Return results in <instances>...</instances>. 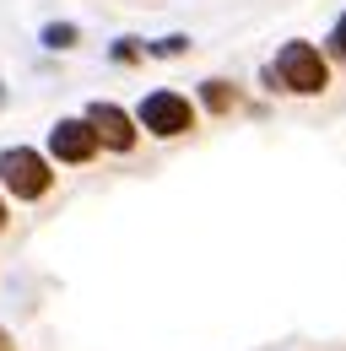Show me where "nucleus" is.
Segmentation results:
<instances>
[{"instance_id":"f257e3e1","label":"nucleus","mask_w":346,"mask_h":351,"mask_svg":"<svg viewBox=\"0 0 346 351\" xmlns=\"http://www.w3.org/2000/svg\"><path fill=\"white\" fill-rule=\"evenodd\" d=\"M265 87L276 92H292V97H319V92L330 87V65H325V54L314 44H303V38H292V44H281V54L265 65Z\"/></svg>"},{"instance_id":"f03ea898","label":"nucleus","mask_w":346,"mask_h":351,"mask_svg":"<svg viewBox=\"0 0 346 351\" xmlns=\"http://www.w3.org/2000/svg\"><path fill=\"white\" fill-rule=\"evenodd\" d=\"M135 130L157 135V141H178V135L195 130V103H189L184 92H173V87L146 92L141 108H135Z\"/></svg>"},{"instance_id":"7ed1b4c3","label":"nucleus","mask_w":346,"mask_h":351,"mask_svg":"<svg viewBox=\"0 0 346 351\" xmlns=\"http://www.w3.org/2000/svg\"><path fill=\"white\" fill-rule=\"evenodd\" d=\"M0 184H5V195H16V200H43V195L54 189V168H49V157H38L33 146H5V152H0Z\"/></svg>"},{"instance_id":"20e7f679","label":"nucleus","mask_w":346,"mask_h":351,"mask_svg":"<svg viewBox=\"0 0 346 351\" xmlns=\"http://www.w3.org/2000/svg\"><path fill=\"white\" fill-rule=\"evenodd\" d=\"M82 119L92 125L97 146H108V152H135V135H141V130H135V119H130L119 103H103V97H97Z\"/></svg>"},{"instance_id":"39448f33","label":"nucleus","mask_w":346,"mask_h":351,"mask_svg":"<svg viewBox=\"0 0 346 351\" xmlns=\"http://www.w3.org/2000/svg\"><path fill=\"white\" fill-rule=\"evenodd\" d=\"M49 157H54V162H71V168L92 162V157H97L92 125H86V119H60V125L49 130Z\"/></svg>"},{"instance_id":"423d86ee","label":"nucleus","mask_w":346,"mask_h":351,"mask_svg":"<svg viewBox=\"0 0 346 351\" xmlns=\"http://www.w3.org/2000/svg\"><path fill=\"white\" fill-rule=\"evenodd\" d=\"M200 103H206L211 114H233V108H238V87L222 82V76H211V82H200Z\"/></svg>"},{"instance_id":"0eeeda50","label":"nucleus","mask_w":346,"mask_h":351,"mask_svg":"<svg viewBox=\"0 0 346 351\" xmlns=\"http://www.w3.org/2000/svg\"><path fill=\"white\" fill-rule=\"evenodd\" d=\"M76 38H82V33H76L71 22H49V27H43V49H76Z\"/></svg>"},{"instance_id":"6e6552de","label":"nucleus","mask_w":346,"mask_h":351,"mask_svg":"<svg viewBox=\"0 0 346 351\" xmlns=\"http://www.w3.org/2000/svg\"><path fill=\"white\" fill-rule=\"evenodd\" d=\"M189 38L184 33H173V38H157V44H146V54H157V60H173V54H184Z\"/></svg>"},{"instance_id":"1a4fd4ad","label":"nucleus","mask_w":346,"mask_h":351,"mask_svg":"<svg viewBox=\"0 0 346 351\" xmlns=\"http://www.w3.org/2000/svg\"><path fill=\"white\" fill-rule=\"evenodd\" d=\"M141 54H146V44H135V38H119V44H114V60H119V65H135Z\"/></svg>"},{"instance_id":"9d476101","label":"nucleus","mask_w":346,"mask_h":351,"mask_svg":"<svg viewBox=\"0 0 346 351\" xmlns=\"http://www.w3.org/2000/svg\"><path fill=\"white\" fill-rule=\"evenodd\" d=\"M330 54H336V60L346 65V16L336 22V27H330Z\"/></svg>"},{"instance_id":"9b49d317","label":"nucleus","mask_w":346,"mask_h":351,"mask_svg":"<svg viewBox=\"0 0 346 351\" xmlns=\"http://www.w3.org/2000/svg\"><path fill=\"white\" fill-rule=\"evenodd\" d=\"M0 351H16V346H11V335H5V330H0Z\"/></svg>"},{"instance_id":"f8f14e48","label":"nucleus","mask_w":346,"mask_h":351,"mask_svg":"<svg viewBox=\"0 0 346 351\" xmlns=\"http://www.w3.org/2000/svg\"><path fill=\"white\" fill-rule=\"evenodd\" d=\"M0 227H5V200H0Z\"/></svg>"}]
</instances>
